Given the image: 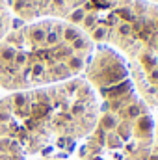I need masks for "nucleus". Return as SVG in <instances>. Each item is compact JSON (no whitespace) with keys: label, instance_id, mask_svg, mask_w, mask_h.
I'll return each instance as SVG.
<instances>
[{"label":"nucleus","instance_id":"f257e3e1","mask_svg":"<svg viewBox=\"0 0 158 160\" xmlns=\"http://www.w3.org/2000/svg\"><path fill=\"white\" fill-rule=\"evenodd\" d=\"M97 112L93 88L80 78L0 99V160L48 158L84 136Z\"/></svg>","mask_w":158,"mask_h":160},{"label":"nucleus","instance_id":"f03ea898","mask_svg":"<svg viewBox=\"0 0 158 160\" xmlns=\"http://www.w3.org/2000/svg\"><path fill=\"white\" fill-rule=\"evenodd\" d=\"M93 41L60 19L28 22L0 39V88L26 91L67 82L86 69Z\"/></svg>","mask_w":158,"mask_h":160},{"label":"nucleus","instance_id":"7ed1b4c3","mask_svg":"<svg viewBox=\"0 0 158 160\" xmlns=\"http://www.w3.org/2000/svg\"><path fill=\"white\" fill-rule=\"evenodd\" d=\"M11 26V13H9V2L0 0V39L9 34Z\"/></svg>","mask_w":158,"mask_h":160},{"label":"nucleus","instance_id":"20e7f679","mask_svg":"<svg viewBox=\"0 0 158 160\" xmlns=\"http://www.w3.org/2000/svg\"><path fill=\"white\" fill-rule=\"evenodd\" d=\"M117 116L114 114V112H106V114H101V118H99V128H102L104 132H112V130H116V127H117Z\"/></svg>","mask_w":158,"mask_h":160},{"label":"nucleus","instance_id":"39448f33","mask_svg":"<svg viewBox=\"0 0 158 160\" xmlns=\"http://www.w3.org/2000/svg\"><path fill=\"white\" fill-rule=\"evenodd\" d=\"M134 128H136L140 134H149L151 128H153V119H151V116H149V114L140 116L138 119L134 121Z\"/></svg>","mask_w":158,"mask_h":160},{"label":"nucleus","instance_id":"423d86ee","mask_svg":"<svg viewBox=\"0 0 158 160\" xmlns=\"http://www.w3.org/2000/svg\"><path fill=\"white\" fill-rule=\"evenodd\" d=\"M149 160H158V155H153V157H149Z\"/></svg>","mask_w":158,"mask_h":160},{"label":"nucleus","instance_id":"0eeeda50","mask_svg":"<svg viewBox=\"0 0 158 160\" xmlns=\"http://www.w3.org/2000/svg\"><path fill=\"white\" fill-rule=\"evenodd\" d=\"M37 160H54V158H37Z\"/></svg>","mask_w":158,"mask_h":160},{"label":"nucleus","instance_id":"6e6552de","mask_svg":"<svg viewBox=\"0 0 158 160\" xmlns=\"http://www.w3.org/2000/svg\"><path fill=\"white\" fill-rule=\"evenodd\" d=\"M145 2H158V0H145Z\"/></svg>","mask_w":158,"mask_h":160}]
</instances>
